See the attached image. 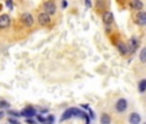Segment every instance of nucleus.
I'll return each mask as SVG.
<instances>
[{
	"instance_id": "13",
	"label": "nucleus",
	"mask_w": 146,
	"mask_h": 124,
	"mask_svg": "<svg viewBox=\"0 0 146 124\" xmlns=\"http://www.w3.org/2000/svg\"><path fill=\"white\" fill-rule=\"evenodd\" d=\"M131 8L135 9V11H142L143 3L141 0H131Z\"/></svg>"
},
{
	"instance_id": "25",
	"label": "nucleus",
	"mask_w": 146,
	"mask_h": 124,
	"mask_svg": "<svg viewBox=\"0 0 146 124\" xmlns=\"http://www.w3.org/2000/svg\"><path fill=\"white\" fill-rule=\"evenodd\" d=\"M61 5H62V8H66V7H67V1H66V0H62Z\"/></svg>"
},
{
	"instance_id": "14",
	"label": "nucleus",
	"mask_w": 146,
	"mask_h": 124,
	"mask_svg": "<svg viewBox=\"0 0 146 124\" xmlns=\"http://www.w3.org/2000/svg\"><path fill=\"white\" fill-rule=\"evenodd\" d=\"M100 123L101 124H111V116L108 113H104L100 118Z\"/></svg>"
},
{
	"instance_id": "3",
	"label": "nucleus",
	"mask_w": 146,
	"mask_h": 124,
	"mask_svg": "<svg viewBox=\"0 0 146 124\" xmlns=\"http://www.w3.org/2000/svg\"><path fill=\"white\" fill-rule=\"evenodd\" d=\"M21 115L26 116V118H34V116L38 115V111H36V109L34 107V106L29 105V106H26L22 111H21Z\"/></svg>"
},
{
	"instance_id": "22",
	"label": "nucleus",
	"mask_w": 146,
	"mask_h": 124,
	"mask_svg": "<svg viewBox=\"0 0 146 124\" xmlns=\"http://www.w3.org/2000/svg\"><path fill=\"white\" fill-rule=\"evenodd\" d=\"M47 120H48V124H53L54 123V115H48Z\"/></svg>"
},
{
	"instance_id": "28",
	"label": "nucleus",
	"mask_w": 146,
	"mask_h": 124,
	"mask_svg": "<svg viewBox=\"0 0 146 124\" xmlns=\"http://www.w3.org/2000/svg\"><path fill=\"white\" fill-rule=\"evenodd\" d=\"M143 124H146V121H145V123H143Z\"/></svg>"
},
{
	"instance_id": "15",
	"label": "nucleus",
	"mask_w": 146,
	"mask_h": 124,
	"mask_svg": "<svg viewBox=\"0 0 146 124\" xmlns=\"http://www.w3.org/2000/svg\"><path fill=\"white\" fill-rule=\"evenodd\" d=\"M138 92L140 93H145L146 92V79H141L138 82Z\"/></svg>"
},
{
	"instance_id": "18",
	"label": "nucleus",
	"mask_w": 146,
	"mask_h": 124,
	"mask_svg": "<svg viewBox=\"0 0 146 124\" xmlns=\"http://www.w3.org/2000/svg\"><path fill=\"white\" fill-rule=\"evenodd\" d=\"M8 115L12 116V118H19V116H22V115H21V113H17V111H13V110H9L8 111Z\"/></svg>"
},
{
	"instance_id": "8",
	"label": "nucleus",
	"mask_w": 146,
	"mask_h": 124,
	"mask_svg": "<svg viewBox=\"0 0 146 124\" xmlns=\"http://www.w3.org/2000/svg\"><path fill=\"white\" fill-rule=\"evenodd\" d=\"M128 123L129 124H141V115L138 113H131L128 116Z\"/></svg>"
},
{
	"instance_id": "12",
	"label": "nucleus",
	"mask_w": 146,
	"mask_h": 124,
	"mask_svg": "<svg viewBox=\"0 0 146 124\" xmlns=\"http://www.w3.org/2000/svg\"><path fill=\"white\" fill-rule=\"evenodd\" d=\"M116 48H118V50H119V53L120 54H123V56H125V54H128V44H124V41H118L116 43Z\"/></svg>"
},
{
	"instance_id": "4",
	"label": "nucleus",
	"mask_w": 146,
	"mask_h": 124,
	"mask_svg": "<svg viewBox=\"0 0 146 124\" xmlns=\"http://www.w3.org/2000/svg\"><path fill=\"white\" fill-rule=\"evenodd\" d=\"M38 22L41 26H48L50 23V16L48 13H45V12H43V13H40L38 16Z\"/></svg>"
},
{
	"instance_id": "9",
	"label": "nucleus",
	"mask_w": 146,
	"mask_h": 124,
	"mask_svg": "<svg viewBox=\"0 0 146 124\" xmlns=\"http://www.w3.org/2000/svg\"><path fill=\"white\" fill-rule=\"evenodd\" d=\"M11 25V17L8 14H0V29H7Z\"/></svg>"
},
{
	"instance_id": "16",
	"label": "nucleus",
	"mask_w": 146,
	"mask_h": 124,
	"mask_svg": "<svg viewBox=\"0 0 146 124\" xmlns=\"http://www.w3.org/2000/svg\"><path fill=\"white\" fill-rule=\"evenodd\" d=\"M138 57H140V61L142 62V64H146V47H143L142 49H141Z\"/></svg>"
},
{
	"instance_id": "20",
	"label": "nucleus",
	"mask_w": 146,
	"mask_h": 124,
	"mask_svg": "<svg viewBox=\"0 0 146 124\" xmlns=\"http://www.w3.org/2000/svg\"><path fill=\"white\" fill-rule=\"evenodd\" d=\"M8 121H9V123H11V124H21V121H19V120H17L16 118H12V116H9Z\"/></svg>"
},
{
	"instance_id": "5",
	"label": "nucleus",
	"mask_w": 146,
	"mask_h": 124,
	"mask_svg": "<svg viewBox=\"0 0 146 124\" xmlns=\"http://www.w3.org/2000/svg\"><path fill=\"white\" fill-rule=\"evenodd\" d=\"M74 113H75V107H69V109H66V110L62 113V115H61L60 121L62 123V121H65V120H69L70 118H74Z\"/></svg>"
},
{
	"instance_id": "21",
	"label": "nucleus",
	"mask_w": 146,
	"mask_h": 124,
	"mask_svg": "<svg viewBox=\"0 0 146 124\" xmlns=\"http://www.w3.org/2000/svg\"><path fill=\"white\" fill-rule=\"evenodd\" d=\"M5 4H7V7H8L9 11L13 9V0H5Z\"/></svg>"
},
{
	"instance_id": "1",
	"label": "nucleus",
	"mask_w": 146,
	"mask_h": 124,
	"mask_svg": "<svg viewBox=\"0 0 146 124\" xmlns=\"http://www.w3.org/2000/svg\"><path fill=\"white\" fill-rule=\"evenodd\" d=\"M127 109H128V101L125 98H119L118 101L115 102V111L118 114L125 113Z\"/></svg>"
},
{
	"instance_id": "24",
	"label": "nucleus",
	"mask_w": 146,
	"mask_h": 124,
	"mask_svg": "<svg viewBox=\"0 0 146 124\" xmlns=\"http://www.w3.org/2000/svg\"><path fill=\"white\" fill-rule=\"evenodd\" d=\"M26 121H27L29 124H36L35 120H34V119H31V118H27V119H26Z\"/></svg>"
},
{
	"instance_id": "19",
	"label": "nucleus",
	"mask_w": 146,
	"mask_h": 124,
	"mask_svg": "<svg viewBox=\"0 0 146 124\" xmlns=\"http://www.w3.org/2000/svg\"><path fill=\"white\" fill-rule=\"evenodd\" d=\"M11 107V103L7 101H0V109H9Z\"/></svg>"
},
{
	"instance_id": "11",
	"label": "nucleus",
	"mask_w": 146,
	"mask_h": 124,
	"mask_svg": "<svg viewBox=\"0 0 146 124\" xmlns=\"http://www.w3.org/2000/svg\"><path fill=\"white\" fill-rule=\"evenodd\" d=\"M136 23L138 26H146V12H138L136 16Z\"/></svg>"
},
{
	"instance_id": "17",
	"label": "nucleus",
	"mask_w": 146,
	"mask_h": 124,
	"mask_svg": "<svg viewBox=\"0 0 146 124\" xmlns=\"http://www.w3.org/2000/svg\"><path fill=\"white\" fill-rule=\"evenodd\" d=\"M36 119H38V121L39 123H41V124H48L47 118H44L41 114H38V115H36Z\"/></svg>"
},
{
	"instance_id": "7",
	"label": "nucleus",
	"mask_w": 146,
	"mask_h": 124,
	"mask_svg": "<svg viewBox=\"0 0 146 124\" xmlns=\"http://www.w3.org/2000/svg\"><path fill=\"white\" fill-rule=\"evenodd\" d=\"M138 45H140V41H138L137 38H132L129 41H128V52L129 53H135L137 50Z\"/></svg>"
},
{
	"instance_id": "26",
	"label": "nucleus",
	"mask_w": 146,
	"mask_h": 124,
	"mask_svg": "<svg viewBox=\"0 0 146 124\" xmlns=\"http://www.w3.org/2000/svg\"><path fill=\"white\" fill-rule=\"evenodd\" d=\"M86 5L88 7V8H91V7H92V3H91V0H86Z\"/></svg>"
},
{
	"instance_id": "23",
	"label": "nucleus",
	"mask_w": 146,
	"mask_h": 124,
	"mask_svg": "<svg viewBox=\"0 0 146 124\" xmlns=\"http://www.w3.org/2000/svg\"><path fill=\"white\" fill-rule=\"evenodd\" d=\"M89 118L92 119V120H94V119H96V114H94V111L93 110H91V109H89Z\"/></svg>"
},
{
	"instance_id": "10",
	"label": "nucleus",
	"mask_w": 146,
	"mask_h": 124,
	"mask_svg": "<svg viewBox=\"0 0 146 124\" xmlns=\"http://www.w3.org/2000/svg\"><path fill=\"white\" fill-rule=\"evenodd\" d=\"M102 21H104L105 25H111V23L114 22V14L111 13L110 11L105 12V13L102 14Z\"/></svg>"
},
{
	"instance_id": "27",
	"label": "nucleus",
	"mask_w": 146,
	"mask_h": 124,
	"mask_svg": "<svg viewBox=\"0 0 146 124\" xmlns=\"http://www.w3.org/2000/svg\"><path fill=\"white\" fill-rule=\"evenodd\" d=\"M3 116H4V111H1V110H0V119L3 118Z\"/></svg>"
},
{
	"instance_id": "6",
	"label": "nucleus",
	"mask_w": 146,
	"mask_h": 124,
	"mask_svg": "<svg viewBox=\"0 0 146 124\" xmlns=\"http://www.w3.org/2000/svg\"><path fill=\"white\" fill-rule=\"evenodd\" d=\"M21 21H22V23L25 26H27V27H31V26L34 25V17L31 16V13H23L22 16H21Z\"/></svg>"
},
{
	"instance_id": "2",
	"label": "nucleus",
	"mask_w": 146,
	"mask_h": 124,
	"mask_svg": "<svg viewBox=\"0 0 146 124\" xmlns=\"http://www.w3.org/2000/svg\"><path fill=\"white\" fill-rule=\"evenodd\" d=\"M43 9H44L45 13H48L50 16V14H54L56 11H57V7H56V3L53 1V0H47L44 3V5H43Z\"/></svg>"
}]
</instances>
